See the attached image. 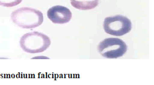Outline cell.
I'll return each mask as SVG.
<instances>
[{
    "label": "cell",
    "instance_id": "3957f363",
    "mask_svg": "<svg viewBox=\"0 0 154 85\" xmlns=\"http://www.w3.org/2000/svg\"><path fill=\"white\" fill-rule=\"evenodd\" d=\"M127 49V46L123 40L115 38L105 39L97 46L100 54L108 59H116L122 57Z\"/></svg>",
    "mask_w": 154,
    "mask_h": 85
},
{
    "label": "cell",
    "instance_id": "6da1fadb",
    "mask_svg": "<svg viewBox=\"0 0 154 85\" xmlns=\"http://www.w3.org/2000/svg\"><path fill=\"white\" fill-rule=\"evenodd\" d=\"M11 20L17 26L23 29H33L40 26L44 21L41 11L29 7H22L12 12Z\"/></svg>",
    "mask_w": 154,
    "mask_h": 85
},
{
    "label": "cell",
    "instance_id": "277c9868",
    "mask_svg": "<svg viewBox=\"0 0 154 85\" xmlns=\"http://www.w3.org/2000/svg\"><path fill=\"white\" fill-rule=\"evenodd\" d=\"M104 30L106 33L115 36H122L129 32L132 23L128 18L122 15L109 17L104 19Z\"/></svg>",
    "mask_w": 154,
    "mask_h": 85
},
{
    "label": "cell",
    "instance_id": "52a82bcc",
    "mask_svg": "<svg viewBox=\"0 0 154 85\" xmlns=\"http://www.w3.org/2000/svg\"><path fill=\"white\" fill-rule=\"evenodd\" d=\"M22 0H0V5L7 8L15 7L22 2Z\"/></svg>",
    "mask_w": 154,
    "mask_h": 85
},
{
    "label": "cell",
    "instance_id": "8992f818",
    "mask_svg": "<svg viewBox=\"0 0 154 85\" xmlns=\"http://www.w3.org/2000/svg\"><path fill=\"white\" fill-rule=\"evenodd\" d=\"M72 5L81 10L94 9L99 4V0H70Z\"/></svg>",
    "mask_w": 154,
    "mask_h": 85
},
{
    "label": "cell",
    "instance_id": "7a4b0ae2",
    "mask_svg": "<svg viewBox=\"0 0 154 85\" xmlns=\"http://www.w3.org/2000/svg\"><path fill=\"white\" fill-rule=\"evenodd\" d=\"M51 39L42 32L33 31L22 35L20 40L21 48L26 53H38L44 52L50 47Z\"/></svg>",
    "mask_w": 154,
    "mask_h": 85
},
{
    "label": "cell",
    "instance_id": "5b68a950",
    "mask_svg": "<svg viewBox=\"0 0 154 85\" xmlns=\"http://www.w3.org/2000/svg\"><path fill=\"white\" fill-rule=\"evenodd\" d=\"M47 17L54 23L64 24L70 21L72 13L66 7L56 5L49 9L47 11Z\"/></svg>",
    "mask_w": 154,
    "mask_h": 85
}]
</instances>
